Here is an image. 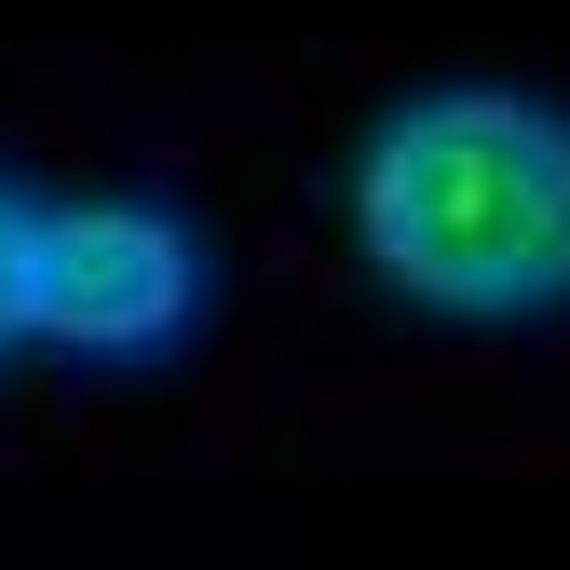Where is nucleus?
Instances as JSON below:
<instances>
[{"instance_id":"f257e3e1","label":"nucleus","mask_w":570,"mask_h":570,"mask_svg":"<svg viewBox=\"0 0 570 570\" xmlns=\"http://www.w3.org/2000/svg\"><path fill=\"white\" fill-rule=\"evenodd\" d=\"M353 245L407 313L449 326L570 313V109L517 82L407 96L353 164Z\"/></svg>"},{"instance_id":"f03ea898","label":"nucleus","mask_w":570,"mask_h":570,"mask_svg":"<svg viewBox=\"0 0 570 570\" xmlns=\"http://www.w3.org/2000/svg\"><path fill=\"white\" fill-rule=\"evenodd\" d=\"M218 299L204 272V232L177 204H136V190H96V204H41L28 218V340L41 353H82V367H150L177 353Z\"/></svg>"},{"instance_id":"7ed1b4c3","label":"nucleus","mask_w":570,"mask_h":570,"mask_svg":"<svg viewBox=\"0 0 570 570\" xmlns=\"http://www.w3.org/2000/svg\"><path fill=\"white\" fill-rule=\"evenodd\" d=\"M28 218H41V204H28L14 177H0V353L28 340Z\"/></svg>"}]
</instances>
